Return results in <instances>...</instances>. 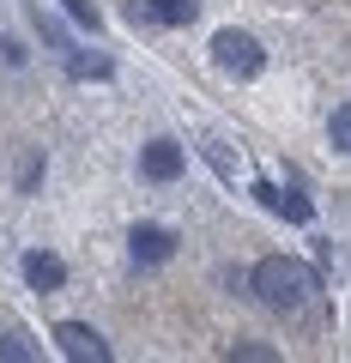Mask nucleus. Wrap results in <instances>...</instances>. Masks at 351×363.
<instances>
[{
	"instance_id": "1",
	"label": "nucleus",
	"mask_w": 351,
	"mask_h": 363,
	"mask_svg": "<svg viewBox=\"0 0 351 363\" xmlns=\"http://www.w3.org/2000/svg\"><path fill=\"white\" fill-rule=\"evenodd\" d=\"M248 291H255L260 309H273V315H303L315 297V267H303L291 255H267L248 272Z\"/></svg>"
},
{
	"instance_id": "2",
	"label": "nucleus",
	"mask_w": 351,
	"mask_h": 363,
	"mask_svg": "<svg viewBox=\"0 0 351 363\" xmlns=\"http://www.w3.org/2000/svg\"><path fill=\"white\" fill-rule=\"evenodd\" d=\"M212 67L230 73V79H260V73H267V49H260L248 30H230V25H224L218 37H212Z\"/></svg>"
},
{
	"instance_id": "3",
	"label": "nucleus",
	"mask_w": 351,
	"mask_h": 363,
	"mask_svg": "<svg viewBox=\"0 0 351 363\" xmlns=\"http://www.w3.org/2000/svg\"><path fill=\"white\" fill-rule=\"evenodd\" d=\"M255 200L267 212H279V218H291V224H309L315 218V200L303 194V188H279V182H255Z\"/></svg>"
},
{
	"instance_id": "4",
	"label": "nucleus",
	"mask_w": 351,
	"mask_h": 363,
	"mask_svg": "<svg viewBox=\"0 0 351 363\" xmlns=\"http://www.w3.org/2000/svg\"><path fill=\"white\" fill-rule=\"evenodd\" d=\"M55 345H61V357H85V363H104L109 357L104 333L85 327V321H61V327H55Z\"/></svg>"
},
{
	"instance_id": "5",
	"label": "nucleus",
	"mask_w": 351,
	"mask_h": 363,
	"mask_svg": "<svg viewBox=\"0 0 351 363\" xmlns=\"http://www.w3.org/2000/svg\"><path fill=\"white\" fill-rule=\"evenodd\" d=\"M128 255L140 260V267H164V260L176 255V236H169L164 224H133L128 230Z\"/></svg>"
},
{
	"instance_id": "6",
	"label": "nucleus",
	"mask_w": 351,
	"mask_h": 363,
	"mask_svg": "<svg viewBox=\"0 0 351 363\" xmlns=\"http://www.w3.org/2000/svg\"><path fill=\"white\" fill-rule=\"evenodd\" d=\"M182 145L176 140H145V152H140V169H145V182H176L182 176Z\"/></svg>"
},
{
	"instance_id": "7",
	"label": "nucleus",
	"mask_w": 351,
	"mask_h": 363,
	"mask_svg": "<svg viewBox=\"0 0 351 363\" xmlns=\"http://www.w3.org/2000/svg\"><path fill=\"white\" fill-rule=\"evenodd\" d=\"M25 279H30V291H37V297H49V291L67 285V260L49 255V248H30V255H25Z\"/></svg>"
},
{
	"instance_id": "8",
	"label": "nucleus",
	"mask_w": 351,
	"mask_h": 363,
	"mask_svg": "<svg viewBox=\"0 0 351 363\" xmlns=\"http://www.w3.org/2000/svg\"><path fill=\"white\" fill-rule=\"evenodd\" d=\"M140 13L152 18V25H194L200 0H140Z\"/></svg>"
},
{
	"instance_id": "9",
	"label": "nucleus",
	"mask_w": 351,
	"mask_h": 363,
	"mask_svg": "<svg viewBox=\"0 0 351 363\" xmlns=\"http://www.w3.org/2000/svg\"><path fill=\"white\" fill-rule=\"evenodd\" d=\"M67 73H73V79H116V61H109V55H79V49H67Z\"/></svg>"
},
{
	"instance_id": "10",
	"label": "nucleus",
	"mask_w": 351,
	"mask_h": 363,
	"mask_svg": "<svg viewBox=\"0 0 351 363\" xmlns=\"http://www.w3.org/2000/svg\"><path fill=\"white\" fill-rule=\"evenodd\" d=\"M0 357H6V363H30V357H37V345H30L25 327H0Z\"/></svg>"
},
{
	"instance_id": "11",
	"label": "nucleus",
	"mask_w": 351,
	"mask_h": 363,
	"mask_svg": "<svg viewBox=\"0 0 351 363\" xmlns=\"http://www.w3.org/2000/svg\"><path fill=\"white\" fill-rule=\"evenodd\" d=\"M327 140L351 157V97H345V104H333V116H327Z\"/></svg>"
},
{
	"instance_id": "12",
	"label": "nucleus",
	"mask_w": 351,
	"mask_h": 363,
	"mask_svg": "<svg viewBox=\"0 0 351 363\" xmlns=\"http://www.w3.org/2000/svg\"><path fill=\"white\" fill-rule=\"evenodd\" d=\"M67 6V18H73V25H85V30H104V13H97L91 0H61Z\"/></svg>"
},
{
	"instance_id": "13",
	"label": "nucleus",
	"mask_w": 351,
	"mask_h": 363,
	"mask_svg": "<svg viewBox=\"0 0 351 363\" xmlns=\"http://www.w3.org/2000/svg\"><path fill=\"white\" fill-rule=\"evenodd\" d=\"M37 182H43V152H37V157H25V169H18V188H25V194L37 188Z\"/></svg>"
},
{
	"instance_id": "14",
	"label": "nucleus",
	"mask_w": 351,
	"mask_h": 363,
	"mask_svg": "<svg viewBox=\"0 0 351 363\" xmlns=\"http://www.w3.org/2000/svg\"><path fill=\"white\" fill-rule=\"evenodd\" d=\"M37 37L49 43V49H61V55H67V37H61V30H55V25H49V18H37Z\"/></svg>"
},
{
	"instance_id": "15",
	"label": "nucleus",
	"mask_w": 351,
	"mask_h": 363,
	"mask_svg": "<svg viewBox=\"0 0 351 363\" xmlns=\"http://www.w3.org/2000/svg\"><path fill=\"white\" fill-rule=\"evenodd\" d=\"M230 357H243V363H267L273 351H267V345H230Z\"/></svg>"
},
{
	"instance_id": "16",
	"label": "nucleus",
	"mask_w": 351,
	"mask_h": 363,
	"mask_svg": "<svg viewBox=\"0 0 351 363\" xmlns=\"http://www.w3.org/2000/svg\"><path fill=\"white\" fill-rule=\"evenodd\" d=\"M0 61H6V67H18V61H25V49H18L13 37H0Z\"/></svg>"
}]
</instances>
